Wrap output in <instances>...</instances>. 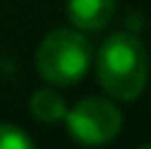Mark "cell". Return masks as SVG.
<instances>
[{
  "label": "cell",
  "instance_id": "52a82bcc",
  "mask_svg": "<svg viewBox=\"0 0 151 149\" xmlns=\"http://www.w3.org/2000/svg\"><path fill=\"white\" fill-rule=\"evenodd\" d=\"M139 149H151V144H146V147H139Z\"/></svg>",
  "mask_w": 151,
  "mask_h": 149
},
{
  "label": "cell",
  "instance_id": "6da1fadb",
  "mask_svg": "<svg viewBox=\"0 0 151 149\" xmlns=\"http://www.w3.org/2000/svg\"><path fill=\"white\" fill-rule=\"evenodd\" d=\"M97 77L114 99H136L144 92L149 77V55L141 40L129 33L106 37L97 55Z\"/></svg>",
  "mask_w": 151,
  "mask_h": 149
},
{
  "label": "cell",
  "instance_id": "3957f363",
  "mask_svg": "<svg viewBox=\"0 0 151 149\" xmlns=\"http://www.w3.org/2000/svg\"><path fill=\"white\" fill-rule=\"evenodd\" d=\"M65 119L70 134L84 147H102L111 142L122 129V112L114 102L104 97L79 99L72 112L65 114Z\"/></svg>",
  "mask_w": 151,
  "mask_h": 149
},
{
  "label": "cell",
  "instance_id": "7a4b0ae2",
  "mask_svg": "<svg viewBox=\"0 0 151 149\" xmlns=\"http://www.w3.org/2000/svg\"><path fill=\"white\" fill-rule=\"evenodd\" d=\"M92 65V47L77 30H52L37 47V70L42 80L60 87L74 85L87 74Z\"/></svg>",
  "mask_w": 151,
  "mask_h": 149
},
{
  "label": "cell",
  "instance_id": "5b68a950",
  "mask_svg": "<svg viewBox=\"0 0 151 149\" xmlns=\"http://www.w3.org/2000/svg\"><path fill=\"white\" fill-rule=\"evenodd\" d=\"M30 112L37 117L40 122H60V119H65V114H67V104H65V99H62L57 92H52V90H37L32 99H30Z\"/></svg>",
  "mask_w": 151,
  "mask_h": 149
},
{
  "label": "cell",
  "instance_id": "8992f818",
  "mask_svg": "<svg viewBox=\"0 0 151 149\" xmlns=\"http://www.w3.org/2000/svg\"><path fill=\"white\" fill-rule=\"evenodd\" d=\"M0 149H35V144L20 127L0 124Z\"/></svg>",
  "mask_w": 151,
  "mask_h": 149
},
{
  "label": "cell",
  "instance_id": "277c9868",
  "mask_svg": "<svg viewBox=\"0 0 151 149\" xmlns=\"http://www.w3.org/2000/svg\"><path fill=\"white\" fill-rule=\"evenodd\" d=\"M116 0H67V15L79 30H102L114 15Z\"/></svg>",
  "mask_w": 151,
  "mask_h": 149
}]
</instances>
